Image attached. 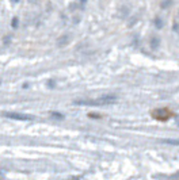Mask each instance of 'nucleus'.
Here are the masks:
<instances>
[{
    "label": "nucleus",
    "mask_w": 179,
    "mask_h": 180,
    "mask_svg": "<svg viewBox=\"0 0 179 180\" xmlns=\"http://www.w3.org/2000/svg\"><path fill=\"white\" fill-rule=\"evenodd\" d=\"M152 115H154V118L159 119V121H167L168 118L172 117V112L167 110V108H159V110H155L152 112Z\"/></svg>",
    "instance_id": "f257e3e1"
}]
</instances>
